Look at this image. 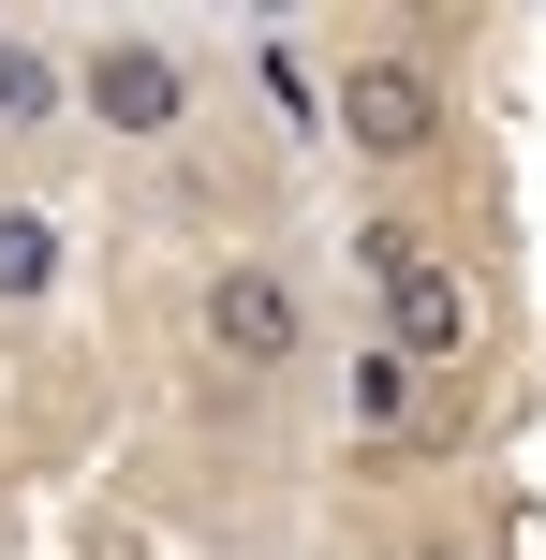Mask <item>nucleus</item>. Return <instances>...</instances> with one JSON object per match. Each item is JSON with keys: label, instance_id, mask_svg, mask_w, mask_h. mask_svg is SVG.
Instances as JSON below:
<instances>
[{"label": "nucleus", "instance_id": "4", "mask_svg": "<svg viewBox=\"0 0 546 560\" xmlns=\"http://www.w3.org/2000/svg\"><path fill=\"white\" fill-rule=\"evenodd\" d=\"M340 148H370V163H429V148H443V74H429L414 45L340 59Z\"/></svg>", "mask_w": 546, "mask_h": 560}, {"label": "nucleus", "instance_id": "3", "mask_svg": "<svg viewBox=\"0 0 546 560\" xmlns=\"http://www.w3.org/2000/svg\"><path fill=\"white\" fill-rule=\"evenodd\" d=\"M59 89H74V104L104 118L118 148H163L177 118H193V59H177V45H148V30H104V45H89Z\"/></svg>", "mask_w": 546, "mask_h": 560}, {"label": "nucleus", "instance_id": "6", "mask_svg": "<svg viewBox=\"0 0 546 560\" xmlns=\"http://www.w3.org/2000/svg\"><path fill=\"white\" fill-rule=\"evenodd\" d=\"M45 118H59V59L0 30V133H45Z\"/></svg>", "mask_w": 546, "mask_h": 560}, {"label": "nucleus", "instance_id": "5", "mask_svg": "<svg viewBox=\"0 0 546 560\" xmlns=\"http://www.w3.org/2000/svg\"><path fill=\"white\" fill-rule=\"evenodd\" d=\"M59 266H74V252H59V222H45V207H0V310L59 295Z\"/></svg>", "mask_w": 546, "mask_h": 560}, {"label": "nucleus", "instance_id": "2", "mask_svg": "<svg viewBox=\"0 0 546 560\" xmlns=\"http://www.w3.org/2000/svg\"><path fill=\"white\" fill-rule=\"evenodd\" d=\"M193 325H207V354H222L236 384H266V369H295V354H311V295H295L266 252H222V266H207Z\"/></svg>", "mask_w": 546, "mask_h": 560}, {"label": "nucleus", "instance_id": "7", "mask_svg": "<svg viewBox=\"0 0 546 560\" xmlns=\"http://www.w3.org/2000/svg\"><path fill=\"white\" fill-rule=\"evenodd\" d=\"M414 398H429V369H399V354L370 339V354H355V413H370V428H399Z\"/></svg>", "mask_w": 546, "mask_h": 560}, {"label": "nucleus", "instance_id": "1", "mask_svg": "<svg viewBox=\"0 0 546 560\" xmlns=\"http://www.w3.org/2000/svg\"><path fill=\"white\" fill-rule=\"evenodd\" d=\"M355 266L384 280V354H399V369H458V354H473V280L443 266L414 222H370Z\"/></svg>", "mask_w": 546, "mask_h": 560}]
</instances>
